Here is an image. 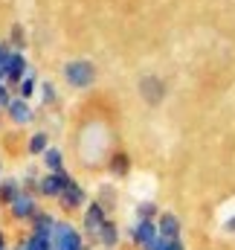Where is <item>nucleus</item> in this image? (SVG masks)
<instances>
[{"instance_id":"1","label":"nucleus","mask_w":235,"mask_h":250,"mask_svg":"<svg viewBox=\"0 0 235 250\" xmlns=\"http://www.w3.org/2000/svg\"><path fill=\"white\" fill-rule=\"evenodd\" d=\"M64 76H67V82H70L73 87H87V84L96 79V70H93L90 62H70L64 67Z\"/></svg>"},{"instance_id":"2","label":"nucleus","mask_w":235,"mask_h":250,"mask_svg":"<svg viewBox=\"0 0 235 250\" xmlns=\"http://www.w3.org/2000/svg\"><path fill=\"white\" fill-rule=\"evenodd\" d=\"M26 59H23V53H6V62H3V79H9V82H20L23 76H26Z\"/></svg>"},{"instance_id":"3","label":"nucleus","mask_w":235,"mask_h":250,"mask_svg":"<svg viewBox=\"0 0 235 250\" xmlns=\"http://www.w3.org/2000/svg\"><path fill=\"white\" fill-rule=\"evenodd\" d=\"M73 181L67 178V172L61 169V172H53V175H47L44 181H41V192L47 195V198H61L64 195V189L70 187Z\"/></svg>"},{"instance_id":"4","label":"nucleus","mask_w":235,"mask_h":250,"mask_svg":"<svg viewBox=\"0 0 235 250\" xmlns=\"http://www.w3.org/2000/svg\"><path fill=\"white\" fill-rule=\"evenodd\" d=\"M157 239H160V230H157L151 221H139V224H137V230H134V242H137L139 248L148 250Z\"/></svg>"},{"instance_id":"5","label":"nucleus","mask_w":235,"mask_h":250,"mask_svg":"<svg viewBox=\"0 0 235 250\" xmlns=\"http://www.w3.org/2000/svg\"><path fill=\"white\" fill-rule=\"evenodd\" d=\"M6 111H9V117H12V123L18 125H26L32 120V111H29V105H26V99H9V105H6Z\"/></svg>"},{"instance_id":"6","label":"nucleus","mask_w":235,"mask_h":250,"mask_svg":"<svg viewBox=\"0 0 235 250\" xmlns=\"http://www.w3.org/2000/svg\"><path fill=\"white\" fill-rule=\"evenodd\" d=\"M12 215L20 218V221L32 218V215H35V201H32V195H20V198L12 204Z\"/></svg>"},{"instance_id":"7","label":"nucleus","mask_w":235,"mask_h":250,"mask_svg":"<svg viewBox=\"0 0 235 250\" xmlns=\"http://www.w3.org/2000/svg\"><path fill=\"white\" fill-rule=\"evenodd\" d=\"M84 224H87V230H90V233H96V236H99V230L105 227V209H102V204H93V207L87 209Z\"/></svg>"},{"instance_id":"8","label":"nucleus","mask_w":235,"mask_h":250,"mask_svg":"<svg viewBox=\"0 0 235 250\" xmlns=\"http://www.w3.org/2000/svg\"><path fill=\"white\" fill-rule=\"evenodd\" d=\"M59 201L67 207V209H76V207L84 204V189L78 187V184H70V187L64 189V195H61Z\"/></svg>"},{"instance_id":"9","label":"nucleus","mask_w":235,"mask_h":250,"mask_svg":"<svg viewBox=\"0 0 235 250\" xmlns=\"http://www.w3.org/2000/svg\"><path fill=\"white\" fill-rule=\"evenodd\" d=\"M53 230H56V218H53V215L38 212V215L32 218V233H38V236H53Z\"/></svg>"},{"instance_id":"10","label":"nucleus","mask_w":235,"mask_h":250,"mask_svg":"<svg viewBox=\"0 0 235 250\" xmlns=\"http://www.w3.org/2000/svg\"><path fill=\"white\" fill-rule=\"evenodd\" d=\"M177 233H180V224H177L175 215H163L160 218V239H177Z\"/></svg>"},{"instance_id":"11","label":"nucleus","mask_w":235,"mask_h":250,"mask_svg":"<svg viewBox=\"0 0 235 250\" xmlns=\"http://www.w3.org/2000/svg\"><path fill=\"white\" fill-rule=\"evenodd\" d=\"M0 198H3L6 204H15V201L20 198V189H18V181H3V184H0Z\"/></svg>"},{"instance_id":"12","label":"nucleus","mask_w":235,"mask_h":250,"mask_svg":"<svg viewBox=\"0 0 235 250\" xmlns=\"http://www.w3.org/2000/svg\"><path fill=\"white\" fill-rule=\"evenodd\" d=\"M99 239H102V245H108V248H114V245H117V239H119L117 227H114L111 221H105V227L99 230Z\"/></svg>"},{"instance_id":"13","label":"nucleus","mask_w":235,"mask_h":250,"mask_svg":"<svg viewBox=\"0 0 235 250\" xmlns=\"http://www.w3.org/2000/svg\"><path fill=\"white\" fill-rule=\"evenodd\" d=\"M35 93V70H26L23 82H20V99H29Z\"/></svg>"},{"instance_id":"14","label":"nucleus","mask_w":235,"mask_h":250,"mask_svg":"<svg viewBox=\"0 0 235 250\" xmlns=\"http://www.w3.org/2000/svg\"><path fill=\"white\" fill-rule=\"evenodd\" d=\"M47 134H32V140H29V151L32 154H41V151H47Z\"/></svg>"},{"instance_id":"15","label":"nucleus","mask_w":235,"mask_h":250,"mask_svg":"<svg viewBox=\"0 0 235 250\" xmlns=\"http://www.w3.org/2000/svg\"><path fill=\"white\" fill-rule=\"evenodd\" d=\"M44 154H47V166H50L53 172H61V163H64V157H61L59 148H47Z\"/></svg>"},{"instance_id":"16","label":"nucleus","mask_w":235,"mask_h":250,"mask_svg":"<svg viewBox=\"0 0 235 250\" xmlns=\"http://www.w3.org/2000/svg\"><path fill=\"white\" fill-rule=\"evenodd\" d=\"M111 169H114V175H125V169H128V157H125V154H117L114 163H111Z\"/></svg>"},{"instance_id":"17","label":"nucleus","mask_w":235,"mask_h":250,"mask_svg":"<svg viewBox=\"0 0 235 250\" xmlns=\"http://www.w3.org/2000/svg\"><path fill=\"white\" fill-rule=\"evenodd\" d=\"M53 96H56V87H53V84H44V102H47V105L53 102Z\"/></svg>"},{"instance_id":"18","label":"nucleus","mask_w":235,"mask_h":250,"mask_svg":"<svg viewBox=\"0 0 235 250\" xmlns=\"http://www.w3.org/2000/svg\"><path fill=\"white\" fill-rule=\"evenodd\" d=\"M12 38H15V44H23V29L15 26V29H12Z\"/></svg>"},{"instance_id":"19","label":"nucleus","mask_w":235,"mask_h":250,"mask_svg":"<svg viewBox=\"0 0 235 250\" xmlns=\"http://www.w3.org/2000/svg\"><path fill=\"white\" fill-rule=\"evenodd\" d=\"M3 62H6V50H3V44H0V76H3Z\"/></svg>"},{"instance_id":"20","label":"nucleus","mask_w":235,"mask_h":250,"mask_svg":"<svg viewBox=\"0 0 235 250\" xmlns=\"http://www.w3.org/2000/svg\"><path fill=\"white\" fill-rule=\"evenodd\" d=\"M0 250H6V242H3V233H0Z\"/></svg>"}]
</instances>
